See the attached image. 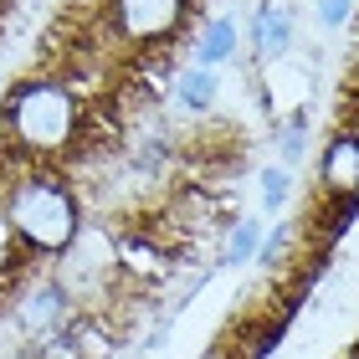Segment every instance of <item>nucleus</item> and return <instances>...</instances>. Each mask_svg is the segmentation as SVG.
<instances>
[{
  "label": "nucleus",
  "mask_w": 359,
  "mask_h": 359,
  "mask_svg": "<svg viewBox=\"0 0 359 359\" xmlns=\"http://www.w3.org/2000/svg\"><path fill=\"white\" fill-rule=\"evenodd\" d=\"M0 134L21 165H52L83 149L88 139V103L67 77H26L0 103Z\"/></svg>",
  "instance_id": "f03ea898"
},
{
  "label": "nucleus",
  "mask_w": 359,
  "mask_h": 359,
  "mask_svg": "<svg viewBox=\"0 0 359 359\" xmlns=\"http://www.w3.org/2000/svg\"><path fill=\"white\" fill-rule=\"evenodd\" d=\"M287 201H292V170L287 165H267L262 170V216L267 221H283Z\"/></svg>",
  "instance_id": "f8f14e48"
},
{
  "label": "nucleus",
  "mask_w": 359,
  "mask_h": 359,
  "mask_svg": "<svg viewBox=\"0 0 359 359\" xmlns=\"http://www.w3.org/2000/svg\"><path fill=\"white\" fill-rule=\"evenodd\" d=\"M170 88H175V108H180V113H190V118H205V113L216 108V97H221V77L185 62V67L175 72Z\"/></svg>",
  "instance_id": "1a4fd4ad"
},
{
  "label": "nucleus",
  "mask_w": 359,
  "mask_h": 359,
  "mask_svg": "<svg viewBox=\"0 0 359 359\" xmlns=\"http://www.w3.org/2000/svg\"><path fill=\"white\" fill-rule=\"evenodd\" d=\"M15 323H21L36 344H46L52 334H62L72 323V292L62 287V283H46L36 292H26V303L15 308Z\"/></svg>",
  "instance_id": "423d86ee"
},
{
  "label": "nucleus",
  "mask_w": 359,
  "mask_h": 359,
  "mask_svg": "<svg viewBox=\"0 0 359 359\" xmlns=\"http://www.w3.org/2000/svg\"><path fill=\"white\" fill-rule=\"evenodd\" d=\"M339 359H359V344H354V349H349V354H339Z\"/></svg>",
  "instance_id": "2eb2a0df"
},
{
  "label": "nucleus",
  "mask_w": 359,
  "mask_h": 359,
  "mask_svg": "<svg viewBox=\"0 0 359 359\" xmlns=\"http://www.w3.org/2000/svg\"><path fill=\"white\" fill-rule=\"evenodd\" d=\"M175 247L165 236L154 231H123L118 241H113V267H118L123 277H134V283H165V277L175 272Z\"/></svg>",
  "instance_id": "39448f33"
},
{
  "label": "nucleus",
  "mask_w": 359,
  "mask_h": 359,
  "mask_svg": "<svg viewBox=\"0 0 359 359\" xmlns=\"http://www.w3.org/2000/svg\"><path fill=\"white\" fill-rule=\"evenodd\" d=\"M292 236H298V226L292 221H272V231H262V247H257V262L272 267V262H283L287 247H292Z\"/></svg>",
  "instance_id": "ddd939ff"
},
{
  "label": "nucleus",
  "mask_w": 359,
  "mask_h": 359,
  "mask_svg": "<svg viewBox=\"0 0 359 359\" xmlns=\"http://www.w3.org/2000/svg\"><path fill=\"white\" fill-rule=\"evenodd\" d=\"M318 190L329 205L359 201V128H339L318 154Z\"/></svg>",
  "instance_id": "20e7f679"
},
{
  "label": "nucleus",
  "mask_w": 359,
  "mask_h": 359,
  "mask_svg": "<svg viewBox=\"0 0 359 359\" xmlns=\"http://www.w3.org/2000/svg\"><path fill=\"white\" fill-rule=\"evenodd\" d=\"M247 46L262 62H277L292 52V11L277 6V0H267V6H257L252 15V31H247Z\"/></svg>",
  "instance_id": "6e6552de"
},
{
  "label": "nucleus",
  "mask_w": 359,
  "mask_h": 359,
  "mask_svg": "<svg viewBox=\"0 0 359 359\" xmlns=\"http://www.w3.org/2000/svg\"><path fill=\"white\" fill-rule=\"evenodd\" d=\"M0 221L26 257L57 262L83 236V195L67 175L46 165H21L0 180Z\"/></svg>",
  "instance_id": "f257e3e1"
},
{
  "label": "nucleus",
  "mask_w": 359,
  "mask_h": 359,
  "mask_svg": "<svg viewBox=\"0 0 359 359\" xmlns=\"http://www.w3.org/2000/svg\"><path fill=\"white\" fill-rule=\"evenodd\" d=\"M262 231H267V221H262V216H236V221H231V231L221 236L216 267H247V262H257Z\"/></svg>",
  "instance_id": "9d476101"
},
{
  "label": "nucleus",
  "mask_w": 359,
  "mask_h": 359,
  "mask_svg": "<svg viewBox=\"0 0 359 359\" xmlns=\"http://www.w3.org/2000/svg\"><path fill=\"white\" fill-rule=\"evenodd\" d=\"M0 226H6V221H0Z\"/></svg>",
  "instance_id": "dca6fc26"
},
{
  "label": "nucleus",
  "mask_w": 359,
  "mask_h": 359,
  "mask_svg": "<svg viewBox=\"0 0 359 359\" xmlns=\"http://www.w3.org/2000/svg\"><path fill=\"white\" fill-rule=\"evenodd\" d=\"M272 144H277V165L298 170L303 165V149H308V108L287 113L283 123H272Z\"/></svg>",
  "instance_id": "9b49d317"
},
{
  "label": "nucleus",
  "mask_w": 359,
  "mask_h": 359,
  "mask_svg": "<svg viewBox=\"0 0 359 359\" xmlns=\"http://www.w3.org/2000/svg\"><path fill=\"white\" fill-rule=\"evenodd\" d=\"M354 6H359V0H313V21L323 31H344L354 21Z\"/></svg>",
  "instance_id": "4468645a"
},
{
  "label": "nucleus",
  "mask_w": 359,
  "mask_h": 359,
  "mask_svg": "<svg viewBox=\"0 0 359 359\" xmlns=\"http://www.w3.org/2000/svg\"><path fill=\"white\" fill-rule=\"evenodd\" d=\"M108 15H113L118 41L159 46V41L180 36V26H185V15H190V0H108Z\"/></svg>",
  "instance_id": "7ed1b4c3"
},
{
  "label": "nucleus",
  "mask_w": 359,
  "mask_h": 359,
  "mask_svg": "<svg viewBox=\"0 0 359 359\" xmlns=\"http://www.w3.org/2000/svg\"><path fill=\"white\" fill-rule=\"evenodd\" d=\"M236 52H241V26L231 15H210V21L195 31V41H190V67L216 72L226 62H236Z\"/></svg>",
  "instance_id": "0eeeda50"
}]
</instances>
